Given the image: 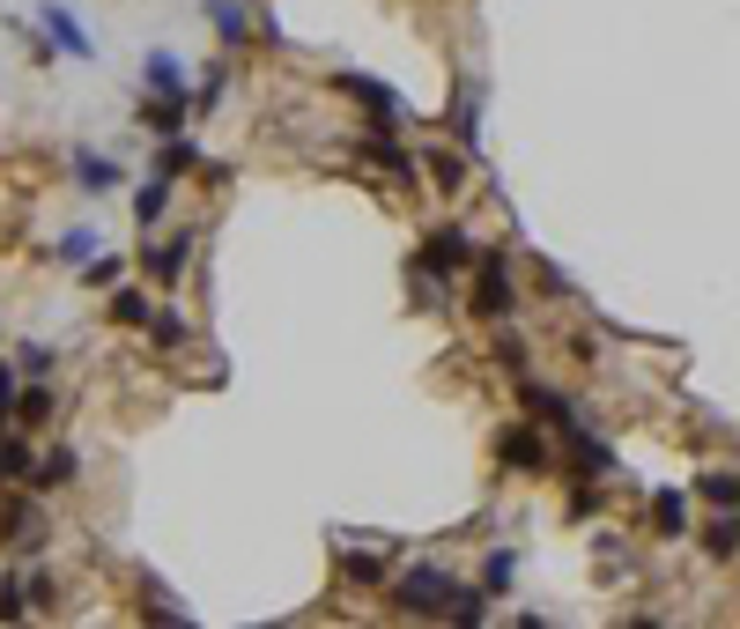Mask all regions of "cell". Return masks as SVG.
<instances>
[{
	"label": "cell",
	"mask_w": 740,
	"mask_h": 629,
	"mask_svg": "<svg viewBox=\"0 0 740 629\" xmlns=\"http://www.w3.org/2000/svg\"><path fill=\"white\" fill-rule=\"evenodd\" d=\"M474 260H482V252H474V238L459 222H437V230H422V244H415V274H430V282H452V274H467Z\"/></svg>",
	"instance_id": "obj_1"
},
{
	"label": "cell",
	"mask_w": 740,
	"mask_h": 629,
	"mask_svg": "<svg viewBox=\"0 0 740 629\" xmlns=\"http://www.w3.org/2000/svg\"><path fill=\"white\" fill-rule=\"evenodd\" d=\"M474 318H489V326H504V318L518 312V274H511V260L504 252H482L474 260Z\"/></svg>",
	"instance_id": "obj_2"
},
{
	"label": "cell",
	"mask_w": 740,
	"mask_h": 629,
	"mask_svg": "<svg viewBox=\"0 0 740 629\" xmlns=\"http://www.w3.org/2000/svg\"><path fill=\"white\" fill-rule=\"evenodd\" d=\"M393 607H400V615H437V622H444V607H452V578H444L437 563H422V570H408V578L393 585Z\"/></svg>",
	"instance_id": "obj_3"
},
{
	"label": "cell",
	"mask_w": 740,
	"mask_h": 629,
	"mask_svg": "<svg viewBox=\"0 0 740 629\" xmlns=\"http://www.w3.org/2000/svg\"><path fill=\"white\" fill-rule=\"evenodd\" d=\"M518 408H533V422H548V430H570V422H585V408H578V400H563V392L533 386V378H518Z\"/></svg>",
	"instance_id": "obj_4"
},
{
	"label": "cell",
	"mask_w": 740,
	"mask_h": 629,
	"mask_svg": "<svg viewBox=\"0 0 740 629\" xmlns=\"http://www.w3.org/2000/svg\"><path fill=\"white\" fill-rule=\"evenodd\" d=\"M496 460H504V466H518V474H548V444H541V430L511 422V430L496 437Z\"/></svg>",
	"instance_id": "obj_5"
},
{
	"label": "cell",
	"mask_w": 740,
	"mask_h": 629,
	"mask_svg": "<svg viewBox=\"0 0 740 629\" xmlns=\"http://www.w3.org/2000/svg\"><path fill=\"white\" fill-rule=\"evenodd\" d=\"M0 541H8V548H45V511L38 504H0Z\"/></svg>",
	"instance_id": "obj_6"
},
{
	"label": "cell",
	"mask_w": 740,
	"mask_h": 629,
	"mask_svg": "<svg viewBox=\"0 0 740 629\" xmlns=\"http://www.w3.org/2000/svg\"><path fill=\"white\" fill-rule=\"evenodd\" d=\"M563 460L578 466V474H615V452H607L600 437H585V422H570L563 430Z\"/></svg>",
	"instance_id": "obj_7"
},
{
	"label": "cell",
	"mask_w": 740,
	"mask_h": 629,
	"mask_svg": "<svg viewBox=\"0 0 740 629\" xmlns=\"http://www.w3.org/2000/svg\"><path fill=\"white\" fill-rule=\"evenodd\" d=\"M334 90H348V97H356V104H370V112H378V119H385V126L400 119V97H393V90H385V82H370V74H334Z\"/></svg>",
	"instance_id": "obj_8"
},
{
	"label": "cell",
	"mask_w": 740,
	"mask_h": 629,
	"mask_svg": "<svg viewBox=\"0 0 740 629\" xmlns=\"http://www.w3.org/2000/svg\"><path fill=\"white\" fill-rule=\"evenodd\" d=\"M422 170H430V186H437V193H459V186H467V148H430Z\"/></svg>",
	"instance_id": "obj_9"
},
{
	"label": "cell",
	"mask_w": 740,
	"mask_h": 629,
	"mask_svg": "<svg viewBox=\"0 0 740 629\" xmlns=\"http://www.w3.org/2000/svg\"><path fill=\"white\" fill-rule=\"evenodd\" d=\"M652 526H659V541H681V533H689V496H681V489H659V496H652Z\"/></svg>",
	"instance_id": "obj_10"
},
{
	"label": "cell",
	"mask_w": 740,
	"mask_h": 629,
	"mask_svg": "<svg viewBox=\"0 0 740 629\" xmlns=\"http://www.w3.org/2000/svg\"><path fill=\"white\" fill-rule=\"evenodd\" d=\"M141 82H148V97H186V74H178V60H171V52H148Z\"/></svg>",
	"instance_id": "obj_11"
},
{
	"label": "cell",
	"mask_w": 740,
	"mask_h": 629,
	"mask_svg": "<svg viewBox=\"0 0 740 629\" xmlns=\"http://www.w3.org/2000/svg\"><path fill=\"white\" fill-rule=\"evenodd\" d=\"M74 466H82V460H74L67 444H52L45 460L30 466V489H67V482H74Z\"/></svg>",
	"instance_id": "obj_12"
},
{
	"label": "cell",
	"mask_w": 740,
	"mask_h": 629,
	"mask_svg": "<svg viewBox=\"0 0 740 629\" xmlns=\"http://www.w3.org/2000/svg\"><path fill=\"white\" fill-rule=\"evenodd\" d=\"M163 208H171V178H163V170H148V186L141 193H134V222H163Z\"/></svg>",
	"instance_id": "obj_13"
},
{
	"label": "cell",
	"mask_w": 740,
	"mask_h": 629,
	"mask_svg": "<svg viewBox=\"0 0 740 629\" xmlns=\"http://www.w3.org/2000/svg\"><path fill=\"white\" fill-rule=\"evenodd\" d=\"M363 156H370V164H378V170H385V178H400V186H408V178H415V156H400V148L393 141H385V134H370V141H363Z\"/></svg>",
	"instance_id": "obj_14"
},
{
	"label": "cell",
	"mask_w": 740,
	"mask_h": 629,
	"mask_svg": "<svg viewBox=\"0 0 740 629\" xmlns=\"http://www.w3.org/2000/svg\"><path fill=\"white\" fill-rule=\"evenodd\" d=\"M141 126H148V134H163V141H171L178 126H186V97H148V104H141Z\"/></svg>",
	"instance_id": "obj_15"
},
{
	"label": "cell",
	"mask_w": 740,
	"mask_h": 629,
	"mask_svg": "<svg viewBox=\"0 0 740 629\" xmlns=\"http://www.w3.org/2000/svg\"><path fill=\"white\" fill-rule=\"evenodd\" d=\"M45 23H52V38H60V45H67L74 60H89V30L74 23V15H67V8H60V0H45Z\"/></svg>",
	"instance_id": "obj_16"
},
{
	"label": "cell",
	"mask_w": 740,
	"mask_h": 629,
	"mask_svg": "<svg viewBox=\"0 0 740 629\" xmlns=\"http://www.w3.org/2000/svg\"><path fill=\"white\" fill-rule=\"evenodd\" d=\"M15 422H30V430H45V422H52V392H45V378H30V386L15 392Z\"/></svg>",
	"instance_id": "obj_17"
},
{
	"label": "cell",
	"mask_w": 740,
	"mask_h": 629,
	"mask_svg": "<svg viewBox=\"0 0 740 629\" xmlns=\"http://www.w3.org/2000/svg\"><path fill=\"white\" fill-rule=\"evenodd\" d=\"M74 178H82L89 193H112V186H119V164H112V156H89V148H82V156H74Z\"/></svg>",
	"instance_id": "obj_18"
},
{
	"label": "cell",
	"mask_w": 740,
	"mask_h": 629,
	"mask_svg": "<svg viewBox=\"0 0 740 629\" xmlns=\"http://www.w3.org/2000/svg\"><path fill=\"white\" fill-rule=\"evenodd\" d=\"M186 252H193V238H171V244H156V252H141V266L156 274V282H171L178 266H186Z\"/></svg>",
	"instance_id": "obj_19"
},
{
	"label": "cell",
	"mask_w": 740,
	"mask_h": 629,
	"mask_svg": "<svg viewBox=\"0 0 740 629\" xmlns=\"http://www.w3.org/2000/svg\"><path fill=\"white\" fill-rule=\"evenodd\" d=\"M704 496H711L718 511H740V466H711V474H704Z\"/></svg>",
	"instance_id": "obj_20"
},
{
	"label": "cell",
	"mask_w": 740,
	"mask_h": 629,
	"mask_svg": "<svg viewBox=\"0 0 740 629\" xmlns=\"http://www.w3.org/2000/svg\"><path fill=\"white\" fill-rule=\"evenodd\" d=\"M444 119H452V141H459V148L482 141V119H474V97H467V90L452 97V112H444Z\"/></svg>",
	"instance_id": "obj_21"
},
{
	"label": "cell",
	"mask_w": 740,
	"mask_h": 629,
	"mask_svg": "<svg viewBox=\"0 0 740 629\" xmlns=\"http://www.w3.org/2000/svg\"><path fill=\"white\" fill-rule=\"evenodd\" d=\"M704 548H711L718 563H726V556H733V548H740V518H733V511H726V518H711V526H704Z\"/></svg>",
	"instance_id": "obj_22"
},
{
	"label": "cell",
	"mask_w": 740,
	"mask_h": 629,
	"mask_svg": "<svg viewBox=\"0 0 740 629\" xmlns=\"http://www.w3.org/2000/svg\"><path fill=\"white\" fill-rule=\"evenodd\" d=\"M511 578H518V556H511V548H496V556L482 563V585H489L496 600H504V593H511Z\"/></svg>",
	"instance_id": "obj_23"
},
{
	"label": "cell",
	"mask_w": 740,
	"mask_h": 629,
	"mask_svg": "<svg viewBox=\"0 0 740 629\" xmlns=\"http://www.w3.org/2000/svg\"><path fill=\"white\" fill-rule=\"evenodd\" d=\"M348 585H385V556H341Z\"/></svg>",
	"instance_id": "obj_24"
},
{
	"label": "cell",
	"mask_w": 740,
	"mask_h": 629,
	"mask_svg": "<svg viewBox=\"0 0 740 629\" xmlns=\"http://www.w3.org/2000/svg\"><path fill=\"white\" fill-rule=\"evenodd\" d=\"M0 482H30V444H8V437H0Z\"/></svg>",
	"instance_id": "obj_25"
},
{
	"label": "cell",
	"mask_w": 740,
	"mask_h": 629,
	"mask_svg": "<svg viewBox=\"0 0 740 629\" xmlns=\"http://www.w3.org/2000/svg\"><path fill=\"white\" fill-rule=\"evenodd\" d=\"M193 164H200V148L171 134V141H163V164H156V170H163V178H178V170H193Z\"/></svg>",
	"instance_id": "obj_26"
},
{
	"label": "cell",
	"mask_w": 740,
	"mask_h": 629,
	"mask_svg": "<svg viewBox=\"0 0 740 629\" xmlns=\"http://www.w3.org/2000/svg\"><path fill=\"white\" fill-rule=\"evenodd\" d=\"M208 15H215V30L230 38V45L245 38V15H237V0H208Z\"/></svg>",
	"instance_id": "obj_27"
},
{
	"label": "cell",
	"mask_w": 740,
	"mask_h": 629,
	"mask_svg": "<svg viewBox=\"0 0 740 629\" xmlns=\"http://www.w3.org/2000/svg\"><path fill=\"white\" fill-rule=\"evenodd\" d=\"M112 318H119V326H148V296L119 290V296H112Z\"/></svg>",
	"instance_id": "obj_28"
},
{
	"label": "cell",
	"mask_w": 740,
	"mask_h": 629,
	"mask_svg": "<svg viewBox=\"0 0 740 629\" xmlns=\"http://www.w3.org/2000/svg\"><path fill=\"white\" fill-rule=\"evenodd\" d=\"M600 511V489H592V474H578V489H570V518H592Z\"/></svg>",
	"instance_id": "obj_29"
},
{
	"label": "cell",
	"mask_w": 740,
	"mask_h": 629,
	"mask_svg": "<svg viewBox=\"0 0 740 629\" xmlns=\"http://www.w3.org/2000/svg\"><path fill=\"white\" fill-rule=\"evenodd\" d=\"M23 593H30L23 578H0V622H15V615H23Z\"/></svg>",
	"instance_id": "obj_30"
},
{
	"label": "cell",
	"mask_w": 740,
	"mask_h": 629,
	"mask_svg": "<svg viewBox=\"0 0 740 629\" xmlns=\"http://www.w3.org/2000/svg\"><path fill=\"white\" fill-rule=\"evenodd\" d=\"M89 252H97V230H67L60 238V260H89Z\"/></svg>",
	"instance_id": "obj_31"
},
{
	"label": "cell",
	"mask_w": 740,
	"mask_h": 629,
	"mask_svg": "<svg viewBox=\"0 0 740 629\" xmlns=\"http://www.w3.org/2000/svg\"><path fill=\"white\" fill-rule=\"evenodd\" d=\"M496 364L511 370V378H526V348H518V340H511V334H496Z\"/></svg>",
	"instance_id": "obj_32"
},
{
	"label": "cell",
	"mask_w": 740,
	"mask_h": 629,
	"mask_svg": "<svg viewBox=\"0 0 740 629\" xmlns=\"http://www.w3.org/2000/svg\"><path fill=\"white\" fill-rule=\"evenodd\" d=\"M15 422V370H0V430Z\"/></svg>",
	"instance_id": "obj_33"
},
{
	"label": "cell",
	"mask_w": 740,
	"mask_h": 629,
	"mask_svg": "<svg viewBox=\"0 0 740 629\" xmlns=\"http://www.w3.org/2000/svg\"><path fill=\"white\" fill-rule=\"evenodd\" d=\"M52 370V348H23V378H45Z\"/></svg>",
	"instance_id": "obj_34"
}]
</instances>
